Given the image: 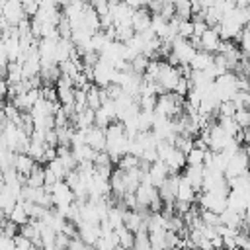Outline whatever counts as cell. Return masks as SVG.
Returning <instances> with one entry per match:
<instances>
[{
    "instance_id": "1",
    "label": "cell",
    "mask_w": 250,
    "mask_h": 250,
    "mask_svg": "<svg viewBox=\"0 0 250 250\" xmlns=\"http://www.w3.org/2000/svg\"><path fill=\"white\" fill-rule=\"evenodd\" d=\"M184 98L176 96L174 92H164L156 98V105H154V113L156 115H162V117H168V119H174L178 115L184 113Z\"/></svg>"
},
{
    "instance_id": "2",
    "label": "cell",
    "mask_w": 250,
    "mask_h": 250,
    "mask_svg": "<svg viewBox=\"0 0 250 250\" xmlns=\"http://www.w3.org/2000/svg\"><path fill=\"white\" fill-rule=\"evenodd\" d=\"M180 78H182V74H180V68L178 66H172L166 61H160V70H158L156 84L164 92H174V88H176V84H178Z\"/></svg>"
},
{
    "instance_id": "3",
    "label": "cell",
    "mask_w": 250,
    "mask_h": 250,
    "mask_svg": "<svg viewBox=\"0 0 250 250\" xmlns=\"http://www.w3.org/2000/svg\"><path fill=\"white\" fill-rule=\"evenodd\" d=\"M246 172H248V154H246L244 148H240L236 154H232L229 158L227 168H225V178L230 182V180H234V178H238Z\"/></svg>"
},
{
    "instance_id": "4",
    "label": "cell",
    "mask_w": 250,
    "mask_h": 250,
    "mask_svg": "<svg viewBox=\"0 0 250 250\" xmlns=\"http://www.w3.org/2000/svg\"><path fill=\"white\" fill-rule=\"evenodd\" d=\"M197 201H199V209L213 211L217 215H221L227 209V197L213 191H203L201 195H197Z\"/></svg>"
},
{
    "instance_id": "5",
    "label": "cell",
    "mask_w": 250,
    "mask_h": 250,
    "mask_svg": "<svg viewBox=\"0 0 250 250\" xmlns=\"http://www.w3.org/2000/svg\"><path fill=\"white\" fill-rule=\"evenodd\" d=\"M195 51H197V49L189 43V39H184V37L178 35V37L172 41V55L178 59L180 64H189V61L193 59Z\"/></svg>"
},
{
    "instance_id": "6",
    "label": "cell",
    "mask_w": 250,
    "mask_h": 250,
    "mask_svg": "<svg viewBox=\"0 0 250 250\" xmlns=\"http://www.w3.org/2000/svg\"><path fill=\"white\" fill-rule=\"evenodd\" d=\"M0 16L10 23V25H18L21 20H25V12H23V6H21V0H8L4 4V8L0 10Z\"/></svg>"
},
{
    "instance_id": "7",
    "label": "cell",
    "mask_w": 250,
    "mask_h": 250,
    "mask_svg": "<svg viewBox=\"0 0 250 250\" xmlns=\"http://www.w3.org/2000/svg\"><path fill=\"white\" fill-rule=\"evenodd\" d=\"M178 184H180V174H170L156 189H158V195L164 203H172L176 201V191H178Z\"/></svg>"
},
{
    "instance_id": "8",
    "label": "cell",
    "mask_w": 250,
    "mask_h": 250,
    "mask_svg": "<svg viewBox=\"0 0 250 250\" xmlns=\"http://www.w3.org/2000/svg\"><path fill=\"white\" fill-rule=\"evenodd\" d=\"M219 43H221V37H219L217 27H207L203 31V35L199 37V49L201 51H207V53H213V55L219 51Z\"/></svg>"
},
{
    "instance_id": "9",
    "label": "cell",
    "mask_w": 250,
    "mask_h": 250,
    "mask_svg": "<svg viewBox=\"0 0 250 250\" xmlns=\"http://www.w3.org/2000/svg\"><path fill=\"white\" fill-rule=\"evenodd\" d=\"M100 236H102L100 225H90V223H80V225H78V238H80L88 248H94Z\"/></svg>"
},
{
    "instance_id": "10",
    "label": "cell",
    "mask_w": 250,
    "mask_h": 250,
    "mask_svg": "<svg viewBox=\"0 0 250 250\" xmlns=\"http://www.w3.org/2000/svg\"><path fill=\"white\" fill-rule=\"evenodd\" d=\"M160 160L166 164V168H168L170 174H178V172H182V170L186 168V154L180 152L176 146H174L164 158H160Z\"/></svg>"
},
{
    "instance_id": "11",
    "label": "cell",
    "mask_w": 250,
    "mask_h": 250,
    "mask_svg": "<svg viewBox=\"0 0 250 250\" xmlns=\"http://www.w3.org/2000/svg\"><path fill=\"white\" fill-rule=\"evenodd\" d=\"M35 160L27 154V152H16L14 154V164H12V168L21 176V178H27L29 174H31V170L35 168Z\"/></svg>"
},
{
    "instance_id": "12",
    "label": "cell",
    "mask_w": 250,
    "mask_h": 250,
    "mask_svg": "<svg viewBox=\"0 0 250 250\" xmlns=\"http://www.w3.org/2000/svg\"><path fill=\"white\" fill-rule=\"evenodd\" d=\"M182 178L188 180V184H189L195 191H201L203 178H205V168H203V166H186V168L182 170Z\"/></svg>"
},
{
    "instance_id": "13",
    "label": "cell",
    "mask_w": 250,
    "mask_h": 250,
    "mask_svg": "<svg viewBox=\"0 0 250 250\" xmlns=\"http://www.w3.org/2000/svg\"><path fill=\"white\" fill-rule=\"evenodd\" d=\"M150 18H152V14L148 12V8H139V10H135L133 12V18H131V27H133V31L135 33H143V31H146V29H150Z\"/></svg>"
},
{
    "instance_id": "14",
    "label": "cell",
    "mask_w": 250,
    "mask_h": 250,
    "mask_svg": "<svg viewBox=\"0 0 250 250\" xmlns=\"http://www.w3.org/2000/svg\"><path fill=\"white\" fill-rule=\"evenodd\" d=\"M84 131H86V145H90L96 152L105 150V129L92 125L90 129H84Z\"/></svg>"
},
{
    "instance_id": "15",
    "label": "cell",
    "mask_w": 250,
    "mask_h": 250,
    "mask_svg": "<svg viewBox=\"0 0 250 250\" xmlns=\"http://www.w3.org/2000/svg\"><path fill=\"white\" fill-rule=\"evenodd\" d=\"M176 201H184V203H193L197 201V191L188 184V180L182 178L180 174V184H178V191H176Z\"/></svg>"
},
{
    "instance_id": "16",
    "label": "cell",
    "mask_w": 250,
    "mask_h": 250,
    "mask_svg": "<svg viewBox=\"0 0 250 250\" xmlns=\"http://www.w3.org/2000/svg\"><path fill=\"white\" fill-rule=\"evenodd\" d=\"M213 53H207V51H195V55H193V59L189 61V66H191V70H207L211 64H213Z\"/></svg>"
},
{
    "instance_id": "17",
    "label": "cell",
    "mask_w": 250,
    "mask_h": 250,
    "mask_svg": "<svg viewBox=\"0 0 250 250\" xmlns=\"http://www.w3.org/2000/svg\"><path fill=\"white\" fill-rule=\"evenodd\" d=\"M221 225H225L229 229H234V230H240L242 225H244V215H240V213H236V211H232V209L227 207L221 213Z\"/></svg>"
},
{
    "instance_id": "18",
    "label": "cell",
    "mask_w": 250,
    "mask_h": 250,
    "mask_svg": "<svg viewBox=\"0 0 250 250\" xmlns=\"http://www.w3.org/2000/svg\"><path fill=\"white\" fill-rule=\"evenodd\" d=\"M6 219L12 221V223L18 225V227H23V225L29 223V215H27V211H25V207H23L21 201H18V203L10 209V213L6 215Z\"/></svg>"
},
{
    "instance_id": "19",
    "label": "cell",
    "mask_w": 250,
    "mask_h": 250,
    "mask_svg": "<svg viewBox=\"0 0 250 250\" xmlns=\"http://www.w3.org/2000/svg\"><path fill=\"white\" fill-rule=\"evenodd\" d=\"M25 186H29V188H45V168L41 164H35L31 174L25 178Z\"/></svg>"
},
{
    "instance_id": "20",
    "label": "cell",
    "mask_w": 250,
    "mask_h": 250,
    "mask_svg": "<svg viewBox=\"0 0 250 250\" xmlns=\"http://www.w3.org/2000/svg\"><path fill=\"white\" fill-rule=\"evenodd\" d=\"M115 234H117V244H119V248L133 250V244H135V234H133L131 230H127L125 227H119V229H115Z\"/></svg>"
},
{
    "instance_id": "21",
    "label": "cell",
    "mask_w": 250,
    "mask_h": 250,
    "mask_svg": "<svg viewBox=\"0 0 250 250\" xmlns=\"http://www.w3.org/2000/svg\"><path fill=\"white\" fill-rule=\"evenodd\" d=\"M45 143L43 141H35V139H29V146H27V154L37 162L41 164V158H43V152H45Z\"/></svg>"
},
{
    "instance_id": "22",
    "label": "cell",
    "mask_w": 250,
    "mask_h": 250,
    "mask_svg": "<svg viewBox=\"0 0 250 250\" xmlns=\"http://www.w3.org/2000/svg\"><path fill=\"white\" fill-rule=\"evenodd\" d=\"M86 104L90 109H98L102 105V98H100V88L96 84H90V88L86 90Z\"/></svg>"
},
{
    "instance_id": "23",
    "label": "cell",
    "mask_w": 250,
    "mask_h": 250,
    "mask_svg": "<svg viewBox=\"0 0 250 250\" xmlns=\"http://www.w3.org/2000/svg\"><path fill=\"white\" fill-rule=\"evenodd\" d=\"M152 121H154V111H143V109H139V115H137V127H139V131H150L152 129Z\"/></svg>"
},
{
    "instance_id": "24",
    "label": "cell",
    "mask_w": 250,
    "mask_h": 250,
    "mask_svg": "<svg viewBox=\"0 0 250 250\" xmlns=\"http://www.w3.org/2000/svg\"><path fill=\"white\" fill-rule=\"evenodd\" d=\"M209 150V148H207ZM207 150H201V148H191L188 154H186V166H203V160H205V152Z\"/></svg>"
},
{
    "instance_id": "25",
    "label": "cell",
    "mask_w": 250,
    "mask_h": 250,
    "mask_svg": "<svg viewBox=\"0 0 250 250\" xmlns=\"http://www.w3.org/2000/svg\"><path fill=\"white\" fill-rule=\"evenodd\" d=\"M148 61H150V59H146L143 53H141V55H137V57H135V59L129 62L131 72H135V74L143 76V74H145V70H146V66H148Z\"/></svg>"
},
{
    "instance_id": "26",
    "label": "cell",
    "mask_w": 250,
    "mask_h": 250,
    "mask_svg": "<svg viewBox=\"0 0 250 250\" xmlns=\"http://www.w3.org/2000/svg\"><path fill=\"white\" fill-rule=\"evenodd\" d=\"M174 10H176V18H180V20H189L191 18L189 0H176L174 2Z\"/></svg>"
},
{
    "instance_id": "27",
    "label": "cell",
    "mask_w": 250,
    "mask_h": 250,
    "mask_svg": "<svg viewBox=\"0 0 250 250\" xmlns=\"http://www.w3.org/2000/svg\"><path fill=\"white\" fill-rule=\"evenodd\" d=\"M117 168L123 170V172L135 170V168H139V158L133 156V154H123V156L117 160Z\"/></svg>"
},
{
    "instance_id": "28",
    "label": "cell",
    "mask_w": 250,
    "mask_h": 250,
    "mask_svg": "<svg viewBox=\"0 0 250 250\" xmlns=\"http://www.w3.org/2000/svg\"><path fill=\"white\" fill-rule=\"evenodd\" d=\"M236 41H238V45H240V47H238L240 53H242L246 59H250V29L244 27V29L240 31V35H238Z\"/></svg>"
},
{
    "instance_id": "29",
    "label": "cell",
    "mask_w": 250,
    "mask_h": 250,
    "mask_svg": "<svg viewBox=\"0 0 250 250\" xmlns=\"http://www.w3.org/2000/svg\"><path fill=\"white\" fill-rule=\"evenodd\" d=\"M232 119L236 121V125L244 131V129H250V109H236Z\"/></svg>"
},
{
    "instance_id": "30",
    "label": "cell",
    "mask_w": 250,
    "mask_h": 250,
    "mask_svg": "<svg viewBox=\"0 0 250 250\" xmlns=\"http://www.w3.org/2000/svg\"><path fill=\"white\" fill-rule=\"evenodd\" d=\"M156 98H158V96H146V94L139 96V98H137L139 109H143V111H154V105H156Z\"/></svg>"
},
{
    "instance_id": "31",
    "label": "cell",
    "mask_w": 250,
    "mask_h": 250,
    "mask_svg": "<svg viewBox=\"0 0 250 250\" xmlns=\"http://www.w3.org/2000/svg\"><path fill=\"white\" fill-rule=\"evenodd\" d=\"M201 223L207 225V227L217 229V227L221 225V215H217V213H213V211H205V209H201Z\"/></svg>"
},
{
    "instance_id": "32",
    "label": "cell",
    "mask_w": 250,
    "mask_h": 250,
    "mask_svg": "<svg viewBox=\"0 0 250 250\" xmlns=\"http://www.w3.org/2000/svg\"><path fill=\"white\" fill-rule=\"evenodd\" d=\"M47 168H49V170L55 174V178H57V180H64V178H66V174H68V172H66V168L62 166V162H61L59 158L51 160V162L47 164Z\"/></svg>"
},
{
    "instance_id": "33",
    "label": "cell",
    "mask_w": 250,
    "mask_h": 250,
    "mask_svg": "<svg viewBox=\"0 0 250 250\" xmlns=\"http://www.w3.org/2000/svg\"><path fill=\"white\" fill-rule=\"evenodd\" d=\"M178 35H180V37H184V39L193 37V21H191V20H180Z\"/></svg>"
},
{
    "instance_id": "34",
    "label": "cell",
    "mask_w": 250,
    "mask_h": 250,
    "mask_svg": "<svg viewBox=\"0 0 250 250\" xmlns=\"http://www.w3.org/2000/svg\"><path fill=\"white\" fill-rule=\"evenodd\" d=\"M14 244H16V250H29V248L33 246V244H31V240H29V238H25V236H23V234H20V232L14 236Z\"/></svg>"
},
{
    "instance_id": "35",
    "label": "cell",
    "mask_w": 250,
    "mask_h": 250,
    "mask_svg": "<svg viewBox=\"0 0 250 250\" xmlns=\"http://www.w3.org/2000/svg\"><path fill=\"white\" fill-rule=\"evenodd\" d=\"M70 240H72V238H68L66 234H62V232H57V236H55V248H57V250H66Z\"/></svg>"
},
{
    "instance_id": "36",
    "label": "cell",
    "mask_w": 250,
    "mask_h": 250,
    "mask_svg": "<svg viewBox=\"0 0 250 250\" xmlns=\"http://www.w3.org/2000/svg\"><path fill=\"white\" fill-rule=\"evenodd\" d=\"M166 21L168 20H172L174 16H176V10H174V4H162V8H160V12H158Z\"/></svg>"
},
{
    "instance_id": "37",
    "label": "cell",
    "mask_w": 250,
    "mask_h": 250,
    "mask_svg": "<svg viewBox=\"0 0 250 250\" xmlns=\"http://www.w3.org/2000/svg\"><path fill=\"white\" fill-rule=\"evenodd\" d=\"M66 250H88V246L76 236V238H72V240L68 242V248H66Z\"/></svg>"
},
{
    "instance_id": "38",
    "label": "cell",
    "mask_w": 250,
    "mask_h": 250,
    "mask_svg": "<svg viewBox=\"0 0 250 250\" xmlns=\"http://www.w3.org/2000/svg\"><path fill=\"white\" fill-rule=\"evenodd\" d=\"M205 29H207L205 21H193V37H201Z\"/></svg>"
},
{
    "instance_id": "39",
    "label": "cell",
    "mask_w": 250,
    "mask_h": 250,
    "mask_svg": "<svg viewBox=\"0 0 250 250\" xmlns=\"http://www.w3.org/2000/svg\"><path fill=\"white\" fill-rule=\"evenodd\" d=\"M131 10H139V8H143V0H123Z\"/></svg>"
},
{
    "instance_id": "40",
    "label": "cell",
    "mask_w": 250,
    "mask_h": 250,
    "mask_svg": "<svg viewBox=\"0 0 250 250\" xmlns=\"http://www.w3.org/2000/svg\"><path fill=\"white\" fill-rule=\"evenodd\" d=\"M2 186H4V170L0 168V188H2Z\"/></svg>"
},
{
    "instance_id": "41",
    "label": "cell",
    "mask_w": 250,
    "mask_h": 250,
    "mask_svg": "<svg viewBox=\"0 0 250 250\" xmlns=\"http://www.w3.org/2000/svg\"><path fill=\"white\" fill-rule=\"evenodd\" d=\"M29 250H41V248H39V246H31Z\"/></svg>"
},
{
    "instance_id": "42",
    "label": "cell",
    "mask_w": 250,
    "mask_h": 250,
    "mask_svg": "<svg viewBox=\"0 0 250 250\" xmlns=\"http://www.w3.org/2000/svg\"><path fill=\"white\" fill-rule=\"evenodd\" d=\"M234 250H242V248H234Z\"/></svg>"
},
{
    "instance_id": "43",
    "label": "cell",
    "mask_w": 250,
    "mask_h": 250,
    "mask_svg": "<svg viewBox=\"0 0 250 250\" xmlns=\"http://www.w3.org/2000/svg\"><path fill=\"white\" fill-rule=\"evenodd\" d=\"M246 78H248V82H250V76H246Z\"/></svg>"
},
{
    "instance_id": "44",
    "label": "cell",
    "mask_w": 250,
    "mask_h": 250,
    "mask_svg": "<svg viewBox=\"0 0 250 250\" xmlns=\"http://www.w3.org/2000/svg\"><path fill=\"white\" fill-rule=\"evenodd\" d=\"M51 250H57V248H51Z\"/></svg>"
},
{
    "instance_id": "45",
    "label": "cell",
    "mask_w": 250,
    "mask_h": 250,
    "mask_svg": "<svg viewBox=\"0 0 250 250\" xmlns=\"http://www.w3.org/2000/svg\"><path fill=\"white\" fill-rule=\"evenodd\" d=\"M248 232H250V230H248Z\"/></svg>"
}]
</instances>
